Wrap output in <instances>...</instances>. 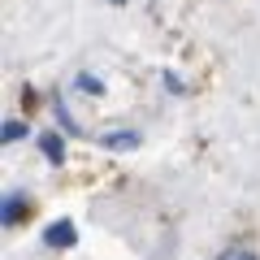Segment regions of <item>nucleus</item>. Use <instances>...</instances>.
Here are the masks:
<instances>
[{"mask_svg":"<svg viewBox=\"0 0 260 260\" xmlns=\"http://www.w3.org/2000/svg\"><path fill=\"white\" fill-rule=\"evenodd\" d=\"M44 243H48V247H74V243H78L74 221H52V225L44 230Z\"/></svg>","mask_w":260,"mask_h":260,"instance_id":"obj_1","label":"nucleus"},{"mask_svg":"<svg viewBox=\"0 0 260 260\" xmlns=\"http://www.w3.org/2000/svg\"><path fill=\"white\" fill-rule=\"evenodd\" d=\"M22 213H26V195L13 191L9 200H5V208H0V217H5V225H13V221H22Z\"/></svg>","mask_w":260,"mask_h":260,"instance_id":"obj_2","label":"nucleus"},{"mask_svg":"<svg viewBox=\"0 0 260 260\" xmlns=\"http://www.w3.org/2000/svg\"><path fill=\"white\" fill-rule=\"evenodd\" d=\"M104 148H113V152H130V148H139V135L135 130H126V135H104Z\"/></svg>","mask_w":260,"mask_h":260,"instance_id":"obj_3","label":"nucleus"},{"mask_svg":"<svg viewBox=\"0 0 260 260\" xmlns=\"http://www.w3.org/2000/svg\"><path fill=\"white\" fill-rule=\"evenodd\" d=\"M39 148H44V156L52 160V165H61V160H65V148H61L56 135H39Z\"/></svg>","mask_w":260,"mask_h":260,"instance_id":"obj_4","label":"nucleus"},{"mask_svg":"<svg viewBox=\"0 0 260 260\" xmlns=\"http://www.w3.org/2000/svg\"><path fill=\"white\" fill-rule=\"evenodd\" d=\"M0 139H5V143L26 139V126H22V121H5V126H0Z\"/></svg>","mask_w":260,"mask_h":260,"instance_id":"obj_5","label":"nucleus"},{"mask_svg":"<svg viewBox=\"0 0 260 260\" xmlns=\"http://www.w3.org/2000/svg\"><path fill=\"white\" fill-rule=\"evenodd\" d=\"M217 260H256V256H251L247 247H225V251H221Z\"/></svg>","mask_w":260,"mask_h":260,"instance_id":"obj_6","label":"nucleus"}]
</instances>
